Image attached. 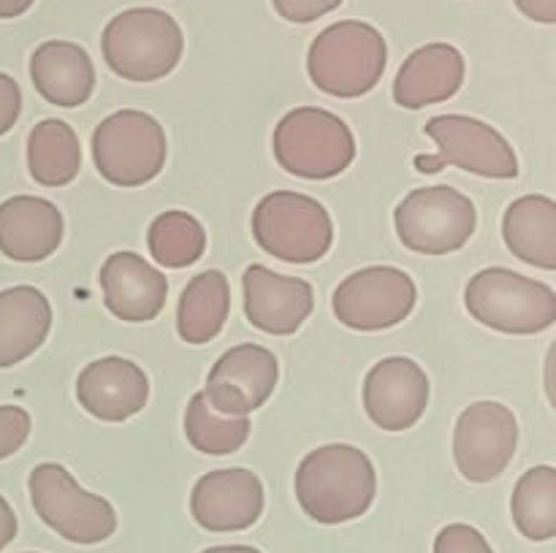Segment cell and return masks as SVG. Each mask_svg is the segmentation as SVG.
Wrapping results in <instances>:
<instances>
[{
	"instance_id": "22",
	"label": "cell",
	"mask_w": 556,
	"mask_h": 553,
	"mask_svg": "<svg viewBox=\"0 0 556 553\" xmlns=\"http://www.w3.org/2000/svg\"><path fill=\"white\" fill-rule=\"evenodd\" d=\"M52 329V304L38 287L14 285L0 291V369L30 358Z\"/></svg>"
},
{
	"instance_id": "14",
	"label": "cell",
	"mask_w": 556,
	"mask_h": 553,
	"mask_svg": "<svg viewBox=\"0 0 556 553\" xmlns=\"http://www.w3.org/2000/svg\"><path fill=\"white\" fill-rule=\"evenodd\" d=\"M429 377L413 358H383L364 380V410L383 432H405L424 417Z\"/></svg>"
},
{
	"instance_id": "11",
	"label": "cell",
	"mask_w": 556,
	"mask_h": 553,
	"mask_svg": "<svg viewBox=\"0 0 556 553\" xmlns=\"http://www.w3.org/2000/svg\"><path fill=\"white\" fill-rule=\"evenodd\" d=\"M418 291L396 266H367L340 282L331 298L337 320L353 331H383L400 325L416 309Z\"/></svg>"
},
{
	"instance_id": "28",
	"label": "cell",
	"mask_w": 556,
	"mask_h": 553,
	"mask_svg": "<svg viewBox=\"0 0 556 553\" xmlns=\"http://www.w3.org/2000/svg\"><path fill=\"white\" fill-rule=\"evenodd\" d=\"M150 255L166 269H185L201 260L206 249V231L188 211H163L152 220L147 233Z\"/></svg>"
},
{
	"instance_id": "13",
	"label": "cell",
	"mask_w": 556,
	"mask_h": 553,
	"mask_svg": "<svg viewBox=\"0 0 556 553\" xmlns=\"http://www.w3.org/2000/svg\"><path fill=\"white\" fill-rule=\"evenodd\" d=\"M277 380H280V366L275 352L248 342L217 358L206 377L204 394L220 415L248 417L269 401Z\"/></svg>"
},
{
	"instance_id": "19",
	"label": "cell",
	"mask_w": 556,
	"mask_h": 553,
	"mask_svg": "<svg viewBox=\"0 0 556 553\" xmlns=\"http://www.w3.org/2000/svg\"><path fill=\"white\" fill-rule=\"evenodd\" d=\"M63 211L38 195H14L0 204V253L20 263L47 260L63 242Z\"/></svg>"
},
{
	"instance_id": "2",
	"label": "cell",
	"mask_w": 556,
	"mask_h": 553,
	"mask_svg": "<svg viewBox=\"0 0 556 553\" xmlns=\"http://www.w3.org/2000/svg\"><path fill=\"white\" fill-rule=\"evenodd\" d=\"M389 47L378 27L342 20L318 33L307 54L309 79L334 98H362L383 79Z\"/></svg>"
},
{
	"instance_id": "3",
	"label": "cell",
	"mask_w": 556,
	"mask_h": 553,
	"mask_svg": "<svg viewBox=\"0 0 556 553\" xmlns=\"http://www.w3.org/2000/svg\"><path fill=\"white\" fill-rule=\"evenodd\" d=\"M103 60L128 81H157L172 74L185 52L179 22L161 9H128L103 27Z\"/></svg>"
},
{
	"instance_id": "35",
	"label": "cell",
	"mask_w": 556,
	"mask_h": 553,
	"mask_svg": "<svg viewBox=\"0 0 556 553\" xmlns=\"http://www.w3.org/2000/svg\"><path fill=\"white\" fill-rule=\"evenodd\" d=\"M36 0H0V20H14V16H22L25 11H30V5Z\"/></svg>"
},
{
	"instance_id": "6",
	"label": "cell",
	"mask_w": 556,
	"mask_h": 553,
	"mask_svg": "<svg viewBox=\"0 0 556 553\" xmlns=\"http://www.w3.org/2000/svg\"><path fill=\"white\" fill-rule=\"evenodd\" d=\"M166 130L152 114L123 108L92 130V160L98 173L117 188H141L166 166Z\"/></svg>"
},
{
	"instance_id": "33",
	"label": "cell",
	"mask_w": 556,
	"mask_h": 553,
	"mask_svg": "<svg viewBox=\"0 0 556 553\" xmlns=\"http://www.w3.org/2000/svg\"><path fill=\"white\" fill-rule=\"evenodd\" d=\"M514 3L530 20L543 22V25H554L556 22V0H514Z\"/></svg>"
},
{
	"instance_id": "15",
	"label": "cell",
	"mask_w": 556,
	"mask_h": 553,
	"mask_svg": "<svg viewBox=\"0 0 556 553\" xmlns=\"http://www.w3.org/2000/svg\"><path fill=\"white\" fill-rule=\"evenodd\" d=\"M190 513L206 531L250 529L264 513V483L242 466L206 472L190 493Z\"/></svg>"
},
{
	"instance_id": "4",
	"label": "cell",
	"mask_w": 556,
	"mask_h": 553,
	"mask_svg": "<svg viewBox=\"0 0 556 553\" xmlns=\"http://www.w3.org/2000/svg\"><path fill=\"white\" fill-rule=\"evenodd\" d=\"M465 304L478 323L503 334H541L556 323L554 287L505 266L478 271L467 282Z\"/></svg>"
},
{
	"instance_id": "9",
	"label": "cell",
	"mask_w": 556,
	"mask_h": 553,
	"mask_svg": "<svg viewBox=\"0 0 556 553\" xmlns=\"http://www.w3.org/2000/svg\"><path fill=\"white\" fill-rule=\"evenodd\" d=\"M396 236L421 255H448L465 247L478 226L476 204L448 184L418 188L394 211Z\"/></svg>"
},
{
	"instance_id": "1",
	"label": "cell",
	"mask_w": 556,
	"mask_h": 553,
	"mask_svg": "<svg viewBox=\"0 0 556 553\" xmlns=\"http://www.w3.org/2000/svg\"><path fill=\"white\" fill-rule=\"evenodd\" d=\"M293 488L304 515L337 526L362 518L372 507L378 475L364 450L334 442L304 455Z\"/></svg>"
},
{
	"instance_id": "16",
	"label": "cell",
	"mask_w": 556,
	"mask_h": 553,
	"mask_svg": "<svg viewBox=\"0 0 556 553\" xmlns=\"http://www.w3.org/2000/svg\"><path fill=\"white\" fill-rule=\"evenodd\" d=\"M244 314L255 329L275 336H291L313 314L315 291L302 276L277 274L253 263L244 269Z\"/></svg>"
},
{
	"instance_id": "20",
	"label": "cell",
	"mask_w": 556,
	"mask_h": 553,
	"mask_svg": "<svg viewBox=\"0 0 556 553\" xmlns=\"http://www.w3.org/2000/svg\"><path fill=\"white\" fill-rule=\"evenodd\" d=\"M465 54L451 43H427L402 63L394 101L402 108H427L454 98L465 85Z\"/></svg>"
},
{
	"instance_id": "27",
	"label": "cell",
	"mask_w": 556,
	"mask_h": 553,
	"mask_svg": "<svg viewBox=\"0 0 556 553\" xmlns=\"http://www.w3.org/2000/svg\"><path fill=\"white\" fill-rule=\"evenodd\" d=\"M185 437L199 453L228 455L237 453L248 442L250 421L248 417L220 415L210 404L204 390H199L185 410Z\"/></svg>"
},
{
	"instance_id": "34",
	"label": "cell",
	"mask_w": 556,
	"mask_h": 553,
	"mask_svg": "<svg viewBox=\"0 0 556 553\" xmlns=\"http://www.w3.org/2000/svg\"><path fill=\"white\" fill-rule=\"evenodd\" d=\"M14 537H16V515L14 510H11V504L5 502L3 493H0V551H3Z\"/></svg>"
},
{
	"instance_id": "10",
	"label": "cell",
	"mask_w": 556,
	"mask_h": 553,
	"mask_svg": "<svg viewBox=\"0 0 556 553\" xmlns=\"http://www.w3.org/2000/svg\"><path fill=\"white\" fill-rule=\"evenodd\" d=\"M427 136L438 144V155L418 157V171L434 173L445 166L489 179L519 177V157L500 130L467 114H440L427 123Z\"/></svg>"
},
{
	"instance_id": "36",
	"label": "cell",
	"mask_w": 556,
	"mask_h": 553,
	"mask_svg": "<svg viewBox=\"0 0 556 553\" xmlns=\"http://www.w3.org/2000/svg\"><path fill=\"white\" fill-rule=\"evenodd\" d=\"M201 553H264L253 545H215V548H206Z\"/></svg>"
},
{
	"instance_id": "26",
	"label": "cell",
	"mask_w": 556,
	"mask_h": 553,
	"mask_svg": "<svg viewBox=\"0 0 556 553\" xmlns=\"http://www.w3.org/2000/svg\"><path fill=\"white\" fill-rule=\"evenodd\" d=\"M514 524L527 540L546 542L556 535V470L532 466L519 477L510 497Z\"/></svg>"
},
{
	"instance_id": "24",
	"label": "cell",
	"mask_w": 556,
	"mask_h": 553,
	"mask_svg": "<svg viewBox=\"0 0 556 553\" xmlns=\"http://www.w3.org/2000/svg\"><path fill=\"white\" fill-rule=\"evenodd\" d=\"M231 312V287L223 271L195 274L182 291L177 307V331L188 345H206L226 325Z\"/></svg>"
},
{
	"instance_id": "23",
	"label": "cell",
	"mask_w": 556,
	"mask_h": 553,
	"mask_svg": "<svg viewBox=\"0 0 556 553\" xmlns=\"http://www.w3.org/2000/svg\"><path fill=\"white\" fill-rule=\"evenodd\" d=\"M503 239L510 253L543 271L556 269V201L521 195L505 209Z\"/></svg>"
},
{
	"instance_id": "30",
	"label": "cell",
	"mask_w": 556,
	"mask_h": 553,
	"mask_svg": "<svg viewBox=\"0 0 556 553\" xmlns=\"http://www.w3.org/2000/svg\"><path fill=\"white\" fill-rule=\"evenodd\" d=\"M30 412L16 404L0 407V461L14 455L30 437Z\"/></svg>"
},
{
	"instance_id": "7",
	"label": "cell",
	"mask_w": 556,
	"mask_h": 553,
	"mask_svg": "<svg viewBox=\"0 0 556 553\" xmlns=\"http://www.w3.org/2000/svg\"><path fill=\"white\" fill-rule=\"evenodd\" d=\"M30 502L38 518L76 545H98L117 531L112 502L85 491L63 464H38L27 477Z\"/></svg>"
},
{
	"instance_id": "12",
	"label": "cell",
	"mask_w": 556,
	"mask_h": 553,
	"mask_svg": "<svg viewBox=\"0 0 556 553\" xmlns=\"http://www.w3.org/2000/svg\"><path fill=\"white\" fill-rule=\"evenodd\" d=\"M519 421L500 401H476L459 415L454 428V459L470 483H492L516 455Z\"/></svg>"
},
{
	"instance_id": "8",
	"label": "cell",
	"mask_w": 556,
	"mask_h": 553,
	"mask_svg": "<svg viewBox=\"0 0 556 553\" xmlns=\"http://www.w3.org/2000/svg\"><path fill=\"white\" fill-rule=\"evenodd\" d=\"M253 236L286 263H315L334 242V222L320 201L291 190L264 195L253 211Z\"/></svg>"
},
{
	"instance_id": "32",
	"label": "cell",
	"mask_w": 556,
	"mask_h": 553,
	"mask_svg": "<svg viewBox=\"0 0 556 553\" xmlns=\"http://www.w3.org/2000/svg\"><path fill=\"white\" fill-rule=\"evenodd\" d=\"M22 112V90L9 74L0 70V136L9 133Z\"/></svg>"
},
{
	"instance_id": "5",
	"label": "cell",
	"mask_w": 556,
	"mask_h": 553,
	"mask_svg": "<svg viewBox=\"0 0 556 553\" xmlns=\"http://www.w3.org/2000/svg\"><path fill=\"white\" fill-rule=\"evenodd\" d=\"M277 163L302 179H334L356 157L351 125L318 106H299L277 123L271 136Z\"/></svg>"
},
{
	"instance_id": "17",
	"label": "cell",
	"mask_w": 556,
	"mask_h": 553,
	"mask_svg": "<svg viewBox=\"0 0 556 553\" xmlns=\"http://www.w3.org/2000/svg\"><path fill=\"white\" fill-rule=\"evenodd\" d=\"M76 399L92 417L123 423L139 415L150 399V377L139 363L119 356L87 363L76 380Z\"/></svg>"
},
{
	"instance_id": "25",
	"label": "cell",
	"mask_w": 556,
	"mask_h": 553,
	"mask_svg": "<svg viewBox=\"0 0 556 553\" xmlns=\"http://www.w3.org/2000/svg\"><path fill=\"white\" fill-rule=\"evenodd\" d=\"M27 168L43 188H65L81 168V146L63 119H41L27 136Z\"/></svg>"
},
{
	"instance_id": "21",
	"label": "cell",
	"mask_w": 556,
	"mask_h": 553,
	"mask_svg": "<svg viewBox=\"0 0 556 553\" xmlns=\"http://www.w3.org/2000/svg\"><path fill=\"white\" fill-rule=\"evenodd\" d=\"M33 87L52 106L76 108L96 90V65L85 47L74 41H43L30 57Z\"/></svg>"
},
{
	"instance_id": "31",
	"label": "cell",
	"mask_w": 556,
	"mask_h": 553,
	"mask_svg": "<svg viewBox=\"0 0 556 553\" xmlns=\"http://www.w3.org/2000/svg\"><path fill=\"white\" fill-rule=\"evenodd\" d=\"M277 14L288 22H296V25H307V22L320 20V16L331 14L334 9H340L342 0H271Z\"/></svg>"
},
{
	"instance_id": "29",
	"label": "cell",
	"mask_w": 556,
	"mask_h": 553,
	"mask_svg": "<svg viewBox=\"0 0 556 553\" xmlns=\"http://www.w3.org/2000/svg\"><path fill=\"white\" fill-rule=\"evenodd\" d=\"M434 553H494L486 537L470 524H448L434 537Z\"/></svg>"
},
{
	"instance_id": "18",
	"label": "cell",
	"mask_w": 556,
	"mask_h": 553,
	"mask_svg": "<svg viewBox=\"0 0 556 553\" xmlns=\"http://www.w3.org/2000/svg\"><path fill=\"white\" fill-rule=\"evenodd\" d=\"M98 280L106 309L125 323H150L166 307V276L136 253L109 255Z\"/></svg>"
}]
</instances>
